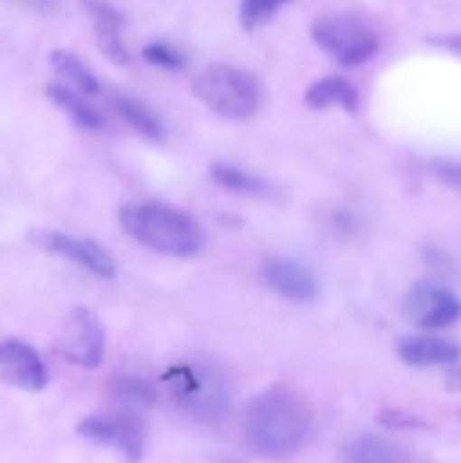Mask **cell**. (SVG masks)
Returning <instances> with one entry per match:
<instances>
[{"label":"cell","instance_id":"obj_24","mask_svg":"<svg viewBox=\"0 0 461 463\" xmlns=\"http://www.w3.org/2000/svg\"><path fill=\"white\" fill-rule=\"evenodd\" d=\"M380 423L384 428L391 430H416V428H425L423 420L414 414H407V411H380Z\"/></svg>","mask_w":461,"mask_h":463},{"label":"cell","instance_id":"obj_19","mask_svg":"<svg viewBox=\"0 0 461 463\" xmlns=\"http://www.w3.org/2000/svg\"><path fill=\"white\" fill-rule=\"evenodd\" d=\"M211 176L217 185L235 194H249V197H262L269 194V181L262 176L253 175V172L242 170L238 165H229V163H215L211 167Z\"/></svg>","mask_w":461,"mask_h":463},{"label":"cell","instance_id":"obj_18","mask_svg":"<svg viewBox=\"0 0 461 463\" xmlns=\"http://www.w3.org/2000/svg\"><path fill=\"white\" fill-rule=\"evenodd\" d=\"M50 61H52V68L59 75V80H61L59 84L68 86V89L77 90L81 95H98L99 89H102L98 77L81 63L80 57H75L68 50H54Z\"/></svg>","mask_w":461,"mask_h":463},{"label":"cell","instance_id":"obj_7","mask_svg":"<svg viewBox=\"0 0 461 463\" xmlns=\"http://www.w3.org/2000/svg\"><path fill=\"white\" fill-rule=\"evenodd\" d=\"M59 353L81 369H98L104 355V328L89 307H75L59 335Z\"/></svg>","mask_w":461,"mask_h":463},{"label":"cell","instance_id":"obj_15","mask_svg":"<svg viewBox=\"0 0 461 463\" xmlns=\"http://www.w3.org/2000/svg\"><path fill=\"white\" fill-rule=\"evenodd\" d=\"M111 107L143 138L154 140V143H161L165 138V125H163V120L147 104L140 102V99L131 98V95L116 93L111 95Z\"/></svg>","mask_w":461,"mask_h":463},{"label":"cell","instance_id":"obj_17","mask_svg":"<svg viewBox=\"0 0 461 463\" xmlns=\"http://www.w3.org/2000/svg\"><path fill=\"white\" fill-rule=\"evenodd\" d=\"M346 463H409L405 452L396 443L378 434H362L343 448Z\"/></svg>","mask_w":461,"mask_h":463},{"label":"cell","instance_id":"obj_16","mask_svg":"<svg viewBox=\"0 0 461 463\" xmlns=\"http://www.w3.org/2000/svg\"><path fill=\"white\" fill-rule=\"evenodd\" d=\"M45 95L75 122L80 129L98 131L104 127V118L93 104L86 102V95L77 93V90L68 89L63 84H48L45 86Z\"/></svg>","mask_w":461,"mask_h":463},{"label":"cell","instance_id":"obj_10","mask_svg":"<svg viewBox=\"0 0 461 463\" xmlns=\"http://www.w3.org/2000/svg\"><path fill=\"white\" fill-rule=\"evenodd\" d=\"M36 244L48 253L75 262L81 269L99 276V279H113L116 276V260L102 244L86 238H75L63 231H39L34 235Z\"/></svg>","mask_w":461,"mask_h":463},{"label":"cell","instance_id":"obj_20","mask_svg":"<svg viewBox=\"0 0 461 463\" xmlns=\"http://www.w3.org/2000/svg\"><path fill=\"white\" fill-rule=\"evenodd\" d=\"M111 396L120 402L125 410L136 411L138 410H149V407L156 405L158 396L156 389L147 383L140 375H116L111 380Z\"/></svg>","mask_w":461,"mask_h":463},{"label":"cell","instance_id":"obj_27","mask_svg":"<svg viewBox=\"0 0 461 463\" xmlns=\"http://www.w3.org/2000/svg\"><path fill=\"white\" fill-rule=\"evenodd\" d=\"M446 380L452 389L461 392V366H452V369L446 373Z\"/></svg>","mask_w":461,"mask_h":463},{"label":"cell","instance_id":"obj_5","mask_svg":"<svg viewBox=\"0 0 461 463\" xmlns=\"http://www.w3.org/2000/svg\"><path fill=\"white\" fill-rule=\"evenodd\" d=\"M312 41L339 66H362L378 54L373 27L355 14H325L310 30Z\"/></svg>","mask_w":461,"mask_h":463},{"label":"cell","instance_id":"obj_21","mask_svg":"<svg viewBox=\"0 0 461 463\" xmlns=\"http://www.w3.org/2000/svg\"><path fill=\"white\" fill-rule=\"evenodd\" d=\"M287 3L289 0H242L240 3V23H242L244 30H256Z\"/></svg>","mask_w":461,"mask_h":463},{"label":"cell","instance_id":"obj_6","mask_svg":"<svg viewBox=\"0 0 461 463\" xmlns=\"http://www.w3.org/2000/svg\"><path fill=\"white\" fill-rule=\"evenodd\" d=\"M77 434L99 448H108L127 463H140L145 452V428L136 411L118 410L111 414L86 416Z\"/></svg>","mask_w":461,"mask_h":463},{"label":"cell","instance_id":"obj_8","mask_svg":"<svg viewBox=\"0 0 461 463\" xmlns=\"http://www.w3.org/2000/svg\"><path fill=\"white\" fill-rule=\"evenodd\" d=\"M405 315L420 328H446L461 319V301L450 289L429 280H420L407 292Z\"/></svg>","mask_w":461,"mask_h":463},{"label":"cell","instance_id":"obj_22","mask_svg":"<svg viewBox=\"0 0 461 463\" xmlns=\"http://www.w3.org/2000/svg\"><path fill=\"white\" fill-rule=\"evenodd\" d=\"M143 57L152 66L165 68V71H183L185 68V54L172 43H167V41H152V43H147L143 48Z\"/></svg>","mask_w":461,"mask_h":463},{"label":"cell","instance_id":"obj_23","mask_svg":"<svg viewBox=\"0 0 461 463\" xmlns=\"http://www.w3.org/2000/svg\"><path fill=\"white\" fill-rule=\"evenodd\" d=\"M432 175L437 176L438 184L461 193V161H434Z\"/></svg>","mask_w":461,"mask_h":463},{"label":"cell","instance_id":"obj_1","mask_svg":"<svg viewBox=\"0 0 461 463\" xmlns=\"http://www.w3.org/2000/svg\"><path fill=\"white\" fill-rule=\"evenodd\" d=\"M242 434L256 455L285 459L310 439L312 410L292 389L269 387L256 393L244 407Z\"/></svg>","mask_w":461,"mask_h":463},{"label":"cell","instance_id":"obj_11","mask_svg":"<svg viewBox=\"0 0 461 463\" xmlns=\"http://www.w3.org/2000/svg\"><path fill=\"white\" fill-rule=\"evenodd\" d=\"M262 279L271 292L294 303L315 301L319 294V280L315 271L294 258H269L262 265Z\"/></svg>","mask_w":461,"mask_h":463},{"label":"cell","instance_id":"obj_3","mask_svg":"<svg viewBox=\"0 0 461 463\" xmlns=\"http://www.w3.org/2000/svg\"><path fill=\"white\" fill-rule=\"evenodd\" d=\"M163 384L176 407L199 420H220L230 410V392L224 375L203 362H181L163 373Z\"/></svg>","mask_w":461,"mask_h":463},{"label":"cell","instance_id":"obj_13","mask_svg":"<svg viewBox=\"0 0 461 463\" xmlns=\"http://www.w3.org/2000/svg\"><path fill=\"white\" fill-rule=\"evenodd\" d=\"M396 353L405 364L428 369V366H450L461 360V346L432 335H407L396 344Z\"/></svg>","mask_w":461,"mask_h":463},{"label":"cell","instance_id":"obj_26","mask_svg":"<svg viewBox=\"0 0 461 463\" xmlns=\"http://www.w3.org/2000/svg\"><path fill=\"white\" fill-rule=\"evenodd\" d=\"M429 43L441 45V48L452 50V52H459L461 54V34H456V36H438V39H429Z\"/></svg>","mask_w":461,"mask_h":463},{"label":"cell","instance_id":"obj_4","mask_svg":"<svg viewBox=\"0 0 461 463\" xmlns=\"http://www.w3.org/2000/svg\"><path fill=\"white\" fill-rule=\"evenodd\" d=\"M193 90L212 113L230 122H247L260 111L262 86L251 72L229 63L203 68Z\"/></svg>","mask_w":461,"mask_h":463},{"label":"cell","instance_id":"obj_25","mask_svg":"<svg viewBox=\"0 0 461 463\" xmlns=\"http://www.w3.org/2000/svg\"><path fill=\"white\" fill-rule=\"evenodd\" d=\"M14 3L23 5V7H27V9H34V12L48 14V12H54V9H57L59 0H14Z\"/></svg>","mask_w":461,"mask_h":463},{"label":"cell","instance_id":"obj_2","mask_svg":"<svg viewBox=\"0 0 461 463\" xmlns=\"http://www.w3.org/2000/svg\"><path fill=\"white\" fill-rule=\"evenodd\" d=\"M120 224L131 240L161 256L193 258L206 242L203 229L194 217L161 202L125 203L120 208Z\"/></svg>","mask_w":461,"mask_h":463},{"label":"cell","instance_id":"obj_9","mask_svg":"<svg viewBox=\"0 0 461 463\" xmlns=\"http://www.w3.org/2000/svg\"><path fill=\"white\" fill-rule=\"evenodd\" d=\"M0 380L27 393L48 387L50 373L39 353L23 339H0Z\"/></svg>","mask_w":461,"mask_h":463},{"label":"cell","instance_id":"obj_14","mask_svg":"<svg viewBox=\"0 0 461 463\" xmlns=\"http://www.w3.org/2000/svg\"><path fill=\"white\" fill-rule=\"evenodd\" d=\"M307 109L312 111H328V109H342L346 113H357L360 109V93L355 84L346 77L330 75L312 81L303 98Z\"/></svg>","mask_w":461,"mask_h":463},{"label":"cell","instance_id":"obj_12","mask_svg":"<svg viewBox=\"0 0 461 463\" xmlns=\"http://www.w3.org/2000/svg\"><path fill=\"white\" fill-rule=\"evenodd\" d=\"M80 5L93 23L95 39H98L104 57L111 59L116 66H129V50H127L120 34L125 18L118 12V7H113L108 0H80Z\"/></svg>","mask_w":461,"mask_h":463}]
</instances>
